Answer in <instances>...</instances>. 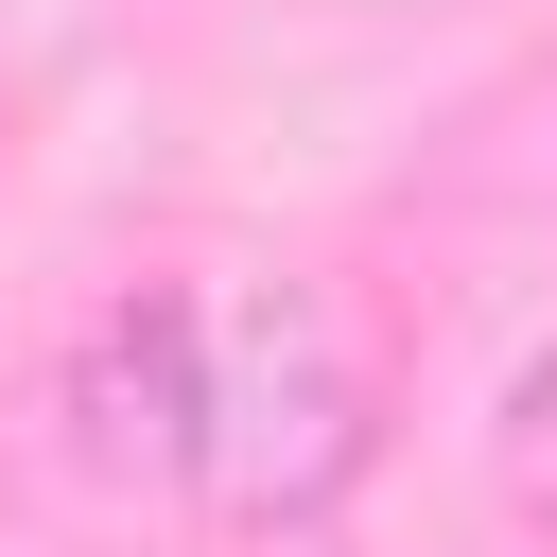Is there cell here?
I'll return each instance as SVG.
<instances>
[{
  "instance_id": "cell-1",
  "label": "cell",
  "mask_w": 557,
  "mask_h": 557,
  "mask_svg": "<svg viewBox=\"0 0 557 557\" xmlns=\"http://www.w3.org/2000/svg\"><path fill=\"white\" fill-rule=\"evenodd\" d=\"M209 313H191V278H139V296H104L87 313V348H70V453L104 470V487H191L209 470Z\"/></svg>"
},
{
  "instance_id": "cell-2",
  "label": "cell",
  "mask_w": 557,
  "mask_h": 557,
  "mask_svg": "<svg viewBox=\"0 0 557 557\" xmlns=\"http://www.w3.org/2000/svg\"><path fill=\"white\" fill-rule=\"evenodd\" d=\"M505 487H522V505L557 522V348H540V366L505 383Z\"/></svg>"
}]
</instances>
